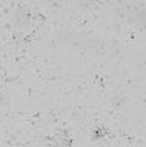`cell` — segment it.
Listing matches in <instances>:
<instances>
[{
  "instance_id": "obj_3",
  "label": "cell",
  "mask_w": 146,
  "mask_h": 147,
  "mask_svg": "<svg viewBox=\"0 0 146 147\" xmlns=\"http://www.w3.org/2000/svg\"><path fill=\"white\" fill-rule=\"evenodd\" d=\"M14 29H16V26H14V23H12V20H2L0 22V32H8V34H11Z\"/></svg>"
},
{
  "instance_id": "obj_4",
  "label": "cell",
  "mask_w": 146,
  "mask_h": 147,
  "mask_svg": "<svg viewBox=\"0 0 146 147\" xmlns=\"http://www.w3.org/2000/svg\"><path fill=\"white\" fill-rule=\"evenodd\" d=\"M48 81L51 83L52 86H58L62 84V74H57V72H52V74H48Z\"/></svg>"
},
{
  "instance_id": "obj_2",
  "label": "cell",
  "mask_w": 146,
  "mask_h": 147,
  "mask_svg": "<svg viewBox=\"0 0 146 147\" xmlns=\"http://www.w3.org/2000/svg\"><path fill=\"white\" fill-rule=\"evenodd\" d=\"M75 31H85V29H89V28H92V22L89 20V17L88 16H85V17H81L80 20H77L75 23Z\"/></svg>"
},
{
  "instance_id": "obj_5",
  "label": "cell",
  "mask_w": 146,
  "mask_h": 147,
  "mask_svg": "<svg viewBox=\"0 0 146 147\" xmlns=\"http://www.w3.org/2000/svg\"><path fill=\"white\" fill-rule=\"evenodd\" d=\"M0 41H2V45L11 43V41H12L11 34H8V32H0Z\"/></svg>"
},
{
  "instance_id": "obj_1",
  "label": "cell",
  "mask_w": 146,
  "mask_h": 147,
  "mask_svg": "<svg viewBox=\"0 0 146 147\" xmlns=\"http://www.w3.org/2000/svg\"><path fill=\"white\" fill-rule=\"evenodd\" d=\"M111 66H112V61L108 57H98L92 61L91 71H94V72H111Z\"/></svg>"
}]
</instances>
